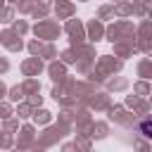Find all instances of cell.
<instances>
[{
    "label": "cell",
    "mask_w": 152,
    "mask_h": 152,
    "mask_svg": "<svg viewBox=\"0 0 152 152\" xmlns=\"http://www.w3.org/2000/svg\"><path fill=\"white\" fill-rule=\"evenodd\" d=\"M140 128H142V133H145V135H150V124H142Z\"/></svg>",
    "instance_id": "cell-1"
}]
</instances>
